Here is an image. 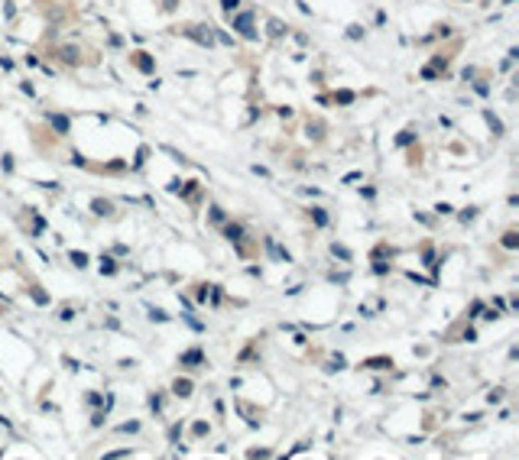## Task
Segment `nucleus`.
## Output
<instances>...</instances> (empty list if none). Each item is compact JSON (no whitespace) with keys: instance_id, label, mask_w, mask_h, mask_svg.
Instances as JSON below:
<instances>
[{"instance_id":"f257e3e1","label":"nucleus","mask_w":519,"mask_h":460,"mask_svg":"<svg viewBox=\"0 0 519 460\" xmlns=\"http://www.w3.org/2000/svg\"><path fill=\"white\" fill-rule=\"evenodd\" d=\"M234 30L240 33L243 39H256V30H253V13H237V17H234Z\"/></svg>"},{"instance_id":"f03ea898","label":"nucleus","mask_w":519,"mask_h":460,"mask_svg":"<svg viewBox=\"0 0 519 460\" xmlns=\"http://www.w3.org/2000/svg\"><path fill=\"white\" fill-rule=\"evenodd\" d=\"M185 36L195 39V43H201V46H211V43H214V33H211L208 26H192V30H185Z\"/></svg>"},{"instance_id":"7ed1b4c3","label":"nucleus","mask_w":519,"mask_h":460,"mask_svg":"<svg viewBox=\"0 0 519 460\" xmlns=\"http://www.w3.org/2000/svg\"><path fill=\"white\" fill-rule=\"evenodd\" d=\"M130 59H133V65L140 68V72H146V75H153V72H156V62L149 59L146 52H133V56H130Z\"/></svg>"},{"instance_id":"20e7f679","label":"nucleus","mask_w":519,"mask_h":460,"mask_svg":"<svg viewBox=\"0 0 519 460\" xmlns=\"http://www.w3.org/2000/svg\"><path fill=\"white\" fill-rule=\"evenodd\" d=\"M179 363H182V366H201V363H204V353H201V350H185V353H182L179 356Z\"/></svg>"},{"instance_id":"39448f33","label":"nucleus","mask_w":519,"mask_h":460,"mask_svg":"<svg viewBox=\"0 0 519 460\" xmlns=\"http://www.w3.org/2000/svg\"><path fill=\"white\" fill-rule=\"evenodd\" d=\"M266 250H270L273 259H279V263H289V253H286L283 246H276V240H273V237H266Z\"/></svg>"},{"instance_id":"423d86ee","label":"nucleus","mask_w":519,"mask_h":460,"mask_svg":"<svg viewBox=\"0 0 519 460\" xmlns=\"http://www.w3.org/2000/svg\"><path fill=\"white\" fill-rule=\"evenodd\" d=\"M91 211H94L98 217H107V214H114V204L104 201V198H94V201H91Z\"/></svg>"},{"instance_id":"0eeeda50","label":"nucleus","mask_w":519,"mask_h":460,"mask_svg":"<svg viewBox=\"0 0 519 460\" xmlns=\"http://www.w3.org/2000/svg\"><path fill=\"white\" fill-rule=\"evenodd\" d=\"M367 369H389L393 366V356H370V360H364Z\"/></svg>"},{"instance_id":"6e6552de","label":"nucleus","mask_w":519,"mask_h":460,"mask_svg":"<svg viewBox=\"0 0 519 460\" xmlns=\"http://www.w3.org/2000/svg\"><path fill=\"white\" fill-rule=\"evenodd\" d=\"M192 389H195L192 379H175V382H172V392L182 395V399H188V395H192Z\"/></svg>"},{"instance_id":"1a4fd4ad","label":"nucleus","mask_w":519,"mask_h":460,"mask_svg":"<svg viewBox=\"0 0 519 460\" xmlns=\"http://www.w3.org/2000/svg\"><path fill=\"white\" fill-rule=\"evenodd\" d=\"M224 237H227L230 243H240V240H243V227H240V224H227V227H224Z\"/></svg>"},{"instance_id":"9d476101","label":"nucleus","mask_w":519,"mask_h":460,"mask_svg":"<svg viewBox=\"0 0 519 460\" xmlns=\"http://www.w3.org/2000/svg\"><path fill=\"white\" fill-rule=\"evenodd\" d=\"M49 123L59 130V133H68V117H62V114H49Z\"/></svg>"},{"instance_id":"9b49d317","label":"nucleus","mask_w":519,"mask_h":460,"mask_svg":"<svg viewBox=\"0 0 519 460\" xmlns=\"http://www.w3.org/2000/svg\"><path fill=\"white\" fill-rule=\"evenodd\" d=\"M101 272H104V276H114V272H117V263H114L111 256H101Z\"/></svg>"},{"instance_id":"f8f14e48","label":"nucleus","mask_w":519,"mask_h":460,"mask_svg":"<svg viewBox=\"0 0 519 460\" xmlns=\"http://www.w3.org/2000/svg\"><path fill=\"white\" fill-rule=\"evenodd\" d=\"M503 246H506V250H516V246H519V233H516V230L503 233Z\"/></svg>"},{"instance_id":"ddd939ff","label":"nucleus","mask_w":519,"mask_h":460,"mask_svg":"<svg viewBox=\"0 0 519 460\" xmlns=\"http://www.w3.org/2000/svg\"><path fill=\"white\" fill-rule=\"evenodd\" d=\"M412 140H415V130H402V133L396 136V146H409Z\"/></svg>"},{"instance_id":"4468645a","label":"nucleus","mask_w":519,"mask_h":460,"mask_svg":"<svg viewBox=\"0 0 519 460\" xmlns=\"http://www.w3.org/2000/svg\"><path fill=\"white\" fill-rule=\"evenodd\" d=\"M312 221H315L318 227H325V224H328V214H325L322 208H312Z\"/></svg>"},{"instance_id":"2eb2a0df","label":"nucleus","mask_w":519,"mask_h":460,"mask_svg":"<svg viewBox=\"0 0 519 460\" xmlns=\"http://www.w3.org/2000/svg\"><path fill=\"white\" fill-rule=\"evenodd\" d=\"M270 36H286V26L279 20H270Z\"/></svg>"},{"instance_id":"dca6fc26","label":"nucleus","mask_w":519,"mask_h":460,"mask_svg":"<svg viewBox=\"0 0 519 460\" xmlns=\"http://www.w3.org/2000/svg\"><path fill=\"white\" fill-rule=\"evenodd\" d=\"M331 253H334V256H341V259H351V250H347V246H338V243H331Z\"/></svg>"},{"instance_id":"f3484780","label":"nucleus","mask_w":519,"mask_h":460,"mask_svg":"<svg viewBox=\"0 0 519 460\" xmlns=\"http://www.w3.org/2000/svg\"><path fill=\"white\" fill-rule=\"evenodd\" d=\"M334 101H338V104H351V101H354V91H338V94H334Z\"/></svg>"},{"instance_id":"a211bd4d","label":"nucleus","mask_w":519,"mask_h":460,"mask_svg":"<svg viewBox=\"0 0 519 460\" xmlns=\"http://www.w3.org/2000/svg\"><path fill=\"white\" fill-rule=\"evenodd\" d=\"M72 263L78 266V269H81V266H88V253H78V250H75V253H72Z\"/></svg>"},{"instance_id":"6ab92c4d","label":"nucleus","mask_w":519,"mask_h":460,"mask_svg":"<svg viewBox=\"0 0 519 460\" xmlns=\"http://www.w3.org/2000/svg\"><path fill=\"white\" fill-rule=\"evenodd\" d=\"M62 59L68 62V65H75V62H78V56H75V49H72V46H68V49H62Z\"/></svg>"},{"instance_id":"aec40b11","label":"nucleus","mask_w":519,"mask_h":460,"mask_svg":"<svg viewBox=\"0 0 519 460\" xmlns=\"http://www.w3.org/2000/svg\"><path fill=\"white\" fill-rule=\"evenodd\" d=\"M221 7H224V13H234L240 7V0H221Z\"/></svg>"},{"instance_id":"412c9836","label":"nucleus","mask_w":519,"mask_h":460,"mask_svg":"<svg viewBox=\"0 0 519 460\" xmlns=\"http://www.w3.org/2000/svg\"><path fill=\"white\" fill-rule=\"evenodd\" d=\"M487 120H490V127H493V133H496V136H500V133H503V123H500V120H496V117H493V114H487Z\"/></svg>"},{"instance_id":"4be33fe9","label":"nucleus","mask_w":519,"mask_h":460,"mask_svg":"<svg viewBox=\"0 0 519 460\" xmlns=\"http://www.w3.org/2000/svg\"><path fill=\"white\" fill-rule=\"evenodd\" d=\"M208 217H211V221H214V224H221V221H224V211H221V208H217V204H214V208H211V214H208Z\"/></svg>"},{"instance_id":"5701e85b","label":"nucleus","mask_w":519,"mask_h":460,"mask_svg":"<svg viewBox=\"0 0 519 460\" xmlns=\"http://www.w3.org/2000/svg\"><path fill=\"white\" fill-rule=\"evenodd\" d=\"M30 295H33V298H36V301H39V305H46V301H49V298H46V292H39V288H36V285H33V288H30Z\"/></svg>"},{"instance_id":"b1692460","label":"nucleus","mask_w":519,"mask_h":460,"mask_svg":"<svg viewBox=\"0 0 519 460\" xmlns=\"http://www.w3.org/2000/svg\"><path fill=\"white\" fill-rule=\"evenodd\" d=\"M347 36H351V39H360V36H364V26H347Z\"/></svg>"},{"instance_id":"393cba45","label":"nucleus","mask_w":519,"mask_h":460,"mask_svg":"<svg viewBox=\"0 0 519 460\" xmlns=\"http://www.w3.org/2000/svg\"><path fill=\"white\" fill-rule=\"evenodd\" d=\"M309 136H315V140H322V123H309Z\"/></svg>"},{"instance_id":"a878e982","label":"nucleus","mask_w":519,"mask_h":460,"mask_svg":"<svg viewBox=\"0 0 519 460\" xmlns=\"http://www.w3.org/2000/svg\"><path fill=\"white\" fill-rule=\"evenodd\" d=\"M179 434H182V424H172V428H169V441H179Z\"/></svg>"},{"instance_id":"bb28decb","label":"nucleus","mask_w":519,"mask_h":460,"mask_svg":"<svg viewBox=\"0 0 519 460\" xmlns=\"http://www.w3.org/2000/svg\"><path fill=\"white\" fill-rule=\"evenodd\" d=\"M474 217H477V208H467V211H461V221H464V224H467V221H474Z\"/></svg>"},{"instance_id":"cd10ccee","label":"nucleus","mask_w":519,"mask_h":460,"mask_svg":"<svg viewBox=\"0 0 519 460\" xmlns=\"http://www.w3.org/2000/svg\"><path fill=\"white\" fill-rule=\"evenodd\" d=\"M149 318H153V321H169V314L159 311V308H153V311H149Z\"/></svg>"},{"instance_id":"c85d7f7f","label":"nucleus","mask_w":519,"mask_h":460,"mask_svg":"<svg viewBox=\"0 0 519 460\" xmlns=\"http://www.w3.org/2000/svg\"><path fill=\"white\" fill-rule=\"evenodd\" d=\"M422 78H425V81H435V78H438V72H435V68H422Z\"/></svg>"},{"instance_id":"c756f323","label":"nucleus","mask_w":519,"mask_h":460,"mask_svg":"<svg viewBox=\"0 0 519 460\" xmlns=\"http://www.w3.org/2000/svg\"><path fill=\"white\" fill-rule=\"evenodd\" d=\"M120 431H130V434H133V431H140V421H127V424H120Z\"/></svg>"},{"instance_id":"7c9ffc66","label":"nucleus","mask_w":519,"mask_h":460,"mask_svg":"<svg viewBox=\"0 0 519 460\" xmlns=\"http://www.w3.org/2000/svg\"><path fill=\"white\" fill-rule=\"evenodd\" d=\"M192 431H195L198 437H201V434H208V424H204V421H195V428H192Z\"/></svg>"},{"instance_id":"2f4dec72","label":"nucleus","mask_w":519,"mask_h":460,"mask_svg":"<svg viewBox=\"0 0 519 460\" xmlns=\"http://www.w3.org/2000/svg\"><path fill=\"white\" fill-rule=\"evenodd\" d=\"M149 408H153V411L162 408V399H159V395H153V399H149Z\"/></svg>"},{"instance_id":"473e14b6","label":"nucleus","mask_w":519,"mask_h":460,"mask_svg":"<svg viewBox=\"0 0 519 460\" xmlns=\"http://www.w3.org/2000/svg\"><path fill=\"white\" fill-rule=\"evenodd\" d=\"M435 211H438V214H451L454 208H451V204H445V201H441V204H438V208H435Z\"/></svg>"},{"instance_id":"72a5a7b5","label":"nucleus","mask_w":519,"mask_h":460,"mask_svg":"<svg viewBox=\"0 0 519 460\" xmlns=\"http://www.w3.org/2000/svg\"><path fill=\"white\" fill-rule=\"evenodd\" d=\"M480 311H483V305H480V301H474V305H470V318H477Z\"/></svg>"},{"instance_id":"f704fd0d","label":"nucleus","mask_w":519,"mask_h":460,"mask_svg":"<svg viewBox=\"0 0 519 460\" xmlns=\"http://www.w3.org/2000/svg\"><path fill=\"white\" fill-rule=\"evenodd\" d=\"M500 399H503V392H500V389H496V392H490V395H487V402H490V405H493V402H500Z\"/></svg>"}]
</instances>
